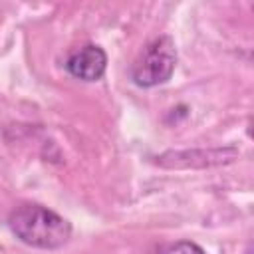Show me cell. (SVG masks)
Listing matches in <instances>:
<instances>
[{
  "instance_id": "cell-1",
  "label": "cell",
  "mask_w": 254,
  "mask_h": 254,
  "mask_svg": "<svg viewBox=\"0 0 254 254\" xmlns=\"http://www.w3.org/2000/svg\"><path fill=\"white\" fill-rule=\"evenodd\" d=\"M8 226L18 240L32 248L56 250L71 238V222L42 204H20L8 216Z\"/></svg>"
},
{
  "instance_id": "cell-4",
  "label": "cell",
  "mask_w": 254,
  "mask_h": 254,
  "mask_svg": "<svg viewBox=\"0 0 254 254\" xmlns=\"http://www.w3.org/2000/svg\"><path fill=\"white\" fill-rule=\"evenodd\" d=\"M155 254H206L202 250V246H198L196 242L190 240H179V242H171L161 246Z\"/></svg>"
},
{
  "instance_id": "cell-3",
  "label": "cell",
  "mask_w": 254,
  "mask_h": 254,
  "mask_svg": "<svg viewBox=\"0 0 254 254\" xmlns=\"http://www.w3.org/2000/svg\"><path fill=\"white\" fill-rule=\"evenodd\" d=\"M65 69L69 71V75L81 81H97L107 69V54L101 46L85 44L81 48H75L67 56Z\"/></svg>"
},
{
  "instance_id": "cell-2",
  "label": "cell",
  "mask_w": 254,
  "mask_h": 254,
  "mask_svg": "<svg viewBox=\"0 0 254 254\" xmlns=\"http://www.w3.org/2000/svg\"><path fill=\"white\" fill-rule=\"evenodd\" d=\"M177 65V48L171 36H159L149 42L131 65V79L139 87L167 83Z\"/></svg>"
}]
</instances>
